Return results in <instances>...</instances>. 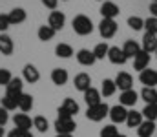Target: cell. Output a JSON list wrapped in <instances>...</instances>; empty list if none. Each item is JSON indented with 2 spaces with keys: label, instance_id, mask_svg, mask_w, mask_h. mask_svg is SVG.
I'll use <instances>...</instances> for the list:
<instances>
[{
  "label": "cell",
  "instance_id": "obj_1",
  "mask_svg": "<svg viewBox=\"0 0 157 137\" xmlns=\"http://www.w3.org/2000/svg\"><path fill=\"white\" fill-rule=\"evenodd\" d=\"M71 28H73V31H75L77 35L86 37V35H91V31H93V22H91V18L86 17V15H77V17H73V20H71Z\"/></svg>",
  "mask_w": 157,
  "mask_h": 137
},
{
  "label": "cell",
  "instance_id": "obj_2",
  "mask_svg": "<svg viewBox=\"0 0 157 137\" xmlns=\"http://www.w3.org/2000/svg\"><path fill=\"white\" fill-rule=\"evenodd\" d=\"M110 115V106L106 102H101V104H95V106H88L86 110V117L93 123H101L104 117Z\"/></svg>",
  "mask_w": 157,
  "mask_h": 137
},
{
  "label": "cell",
  "instance_id": "obj_3",
  "mask_svg": "<svg viewBox=\"0 0 157 137\" xmlns=\"http://www.w3.org/2000/svg\"><path fill=\"white\" fill-rule=\"evenodd\" d=\"M57 113H59V119H73V117L78 113L77 101H73V99H70V97L64 99V102L59 106Z\"/></svg>",
  "mask_w": 157,
  "mask_h": 137
},
{
  "label": "cell",
  "instance_id": "obj_4",
  "mask_svg": "<svg viewBox=\"0 0 157 137\" xmlns=\"http://www.w3.org/2000/svg\"><path fill=\"white\" fill-rule=\"evenodd\" d=\"M99 33L102 39H113L117 33V22L112 18H102L99 24Z\"/></svg>",
  "mask_w": 157,
  "mask_h": 137
},
{
  "label": "cell",
  "instance_id": "obj_5",
  "mask_svg": "<svg viewBox=\"0 0 157 137\" xmlns=\"http://www.w3.org/2000/svg\"><path fill=\"white\" fill-rule=\"evenodd\" d=\"M53 128L57 130V134H73L77 130V123L73 119H59L53 123Z\"/></svg>",
  "mask_w": 157,
  "mask_h": 137
},
{
  "label": "cell",
  "instance_id": "obj_6",
  "mask_svg": "<svg viewBox=\"0 0 157 137\" xmlns=\"http://www.w3.org/2000/svg\"><path fill=\"white\" fill-rule=\"evenodd\" d=\"M112 119V124H121V123H126V117H128V110L122 106V104H115L110 108V115Z\"/></svg>",
  "mask_w": 157,
  "mask_h": 137
},
{
  "label": "cell",
  "instance_id": "obj_7",
  "mask_svg": "<svg viewBox=\"0 0 157 137\" xmlns=\"http://www.w3.org/2000/svg\"><path fill=\"white\" fill-rule=\"evenodd\" d=\"M64 24H66V15L62 13V11H51L49 13V17H48V26L49 28H53L55 31H60L62 28H64Z\"/></svg>",
  "mask_w": 157,
  "mask_h": 137
},
{
  "label": "cell",
  "instance_id": "obj_8",
  "mask_svg": "<svg viewBox=\"0 0 157 137\" xmlns=\"http://www.w3.org/2000/svg\"><path fill=\"white\" fill-rule=\"evenodd\" d=\"M113 81H115L117 90H121V91H126V90H132L133 88V77L128 71H119L117 77Z\"/></svg>",
  "mask_w": 157,
  "mask_h": 137
},
{
  "label": "cell",
  "instance_id": "obj_9",
  "mask_svg": "<svg viewBox=\"0 0 157 137\" xmlns=\"http://www.w3.org/2000/svg\"><path fill=\"white\" fill-rule=\"evenodd\" d=\"M139 82L144 84L146 88H155L157 86V71L152 68H146L139 73Z\"/></svg>",
  "mask_w": 157,
  "mask_h": 137
},
{
  "label": "cell",
  "instance_id": "obj_10",
  "mask_svg": "<svg viewBox=\"0 0 157 137\" xmlns=\"http://www.w3.org/2000/svg\"><path fill=\"white\" fill-rule=\"evenodd\" d=\"M112 64H117V66H122V64H126V60H128V57L124 55V51H122V48H119V46H110V51H108V57H106Z\"/></svg>",
  "mask_w": 157,
  "mask_h": 137
},
{
  "label": "cell",
  "instance_id": "obj_11",
  "mask_svg": "<svg viewBox=\"0 0 157 137\" xmlns=\"http://www.w3.org/2000/svg\"><path fill=\"white\" fill-rule=\"evenodd\" d=\"M141 97H139V93L133 90H126V91H121V95H119V104H122L124 108H128V106H135V102L139 101Z\"/></svg>",
  "mask_w": 157,
  "mask_h": 137
},
{
  "label": "cell",
  "instance_id": "obj_12",
  "mask_svg": "<svg viewBox=\"0 0 157 137\" xmlns=\"http://www.w3.org/2000/svg\"><path fill=\"white\" fill-rule=\"evenodd\" d=\"M24 93V81L18 79V77H13L11 82L6 86V95H11V97H20Z\"/></svg>",
  "mask_w": 157,
  "mask_h": 137
},
{
  "label": "cell",
  "instance_id": "obj_13",
  "mask_svg": "<svg viewBox=\"0 0 157 137\" xmlns=\"http://www.w3.org/2000/svg\"><path fill=\"white\" fill-rule=\"evenodd\" d=\"M13 123H15V128L24 130V132H29L31 126H33V119H31L28 113H17V115L13 117Z\"/></svg>",
  "mask_w": 157,
  "mask_h": 137
},
{
  "label": "cell",
  "instance_id": "obj_14",
  "mask_svg": "<svg viewBox=\"0 0 157 137\" xmlns=\"http://www.w3.org/2000/svg\"><path fill=\"white\" fill-rule=\"evenodd\" d=\"M119 13H121L119 6L115 2H112V0H108V2H104V4L101 6V15H102V18H112V20H115V17H119Z\"/></svg>",
  "mask_w": 157,
  "mask_h": 137
},
{
  "label": "cell",
  "instance_id": "obj_15",
  "mask_svg": "<svg viewBox=\"0 0 157 137\" xmlns=\"http://www.w3.org/2000/svg\"><path fill=\"white\" fill-rule=\"evenodd\" d=\"M73 86H75V90H78V91H84L86 90H90L91 88V77L88 75V73H77L75 75V79H73Z\"/></svg>",
  "mask_w": 157,
  "mask_h": 137
},
{
  "label": "cell",
  "instance_id": "obj_16",
  "mask_svg": "<svg viewBox=\"0 0 157 137\" xmlns=\"http://www.w3.org/2000/svg\"><path fill=\"white\" fill-rule=\"evenodd\" d=\"M141 48L143 51L146 53H155L157 51V35H152V33H144L143 35V40H141Z\"/></svg>",
  "mask_w": 157,
  "mask_h": 137
},
{
  "label": "cell",
  "instance_id": "obj_17",
  "mask_svg": "<svg viewBox=\"0 0 157 137\" xmlns=\"http://www.w3.org/2000/svg\"><path fill=\"white\" fill-rule=\"evenodd\" d=\"M22 73H24V81L29 82V84H35V82L40 81V71L37 70V66H33V64H26Z\"/></svg>",
  "mask_w": 157,
  "mask_h": 137
},
{
  "label": "cell",
  "instance_id": "obj_18",
  "mask_svg": "<svg viewBox=\"0 0 157 137\" xmlns=\"http://www.w3.org/2000/svg\"><path fill=\"white\" fill-rule=\"evenodd\" d=\"M68 79H70V75L64 68H53L51 70V82L55 86H64L68 82Z\"/></svg>",
  "mask_w": 157,
  "mask_h": 137
},
{
  "label": "cell",
  "instance_id": "obj_19",
  "mask_svg": "<svg viewBox=\"0 0 157 137\" xmlns=\"http://www.w3.org/2000/svg\"><path fill=\"white\" fill-rule=\"evenodd\" d=\"M122 51H124V55L128 57V59H135L141 51H143V48H141V44L137 42V40H126L124 42V46H122Z\"/></svg>",
  "mask_w": 157,
  "mask_h": 137
},
{
  "label": "cell",
  "instance_id": "obj_20",
  "mask_svg": "<svg viewBox=\"0 0 157 137\" xmlns=\"http://www.w3.org/2000/svg\"><path fill=\"white\" fill-rule=\"evenodd\" d=\"M77 60L80 66H93L97 62L95 55H93V49H78L77 51Z\"/></svg>",
  "mask_w": 157,
  "mask_h": 137
},
{
  "label": "cell",
  "instance_id": "obj_21",
  "mask_svg": "<svg viewBox=\"0 0 157 137\" xmlns=\"http://www.w3.org/2000/svg\"><path fill=\"white\" fill-rule=\"evenodd\" d=\"M7 17H9V24H11V26H18V24H22V22H26L28 13H26V9H22V7H15V9L9 11Z\"/></svg>",
  "mask_w": 157,
  "mask_h": 137
},
{
  "label": "cell",
  "instance_id": "obj_22",
  "mask_svg": "<svg viewBox=\"0 0 157 137\" xmlns=\"http://www.w3.org/2000/svg\"><path fill=\"white\" fill-rule=\"evenodd\" d=\"M144 117H143V112H137L135 108L133 110H128V117H126V124L128 128H139L143 124Z\"/></svg>",
  "mask_w": 157,
  "mask_h": 137
},
{
  "label": "cell",
  "instance_id": "obj_23",
  "mask_svg": "<svg viewBox=\"0 0 157 137\" xmlns=\"http://www.w3.org/2000/svg\"><path fill=\"white\" fill-rule=\"evenodd\" d=\"M102 95H101V90H97V88H90V90L84 91V102L88 104V106H95V104H101L102 101Z\"/></svg>",
  "mask_w": 157,
  "mask_h": 137
},
{
  "label": "cell",
  "instance_id": "obj_24",
  "mask_svg": "<svg viewBox=\"0 0 157 137\" xmlns=\"http://www.w3.org/2000/svg\"><path fill=\"white\" fill-rule=\"evenodd\" d=\"M148 64H150V53H146V51H141V53L133 59V70L139 71V73H141L143 70H146Z\"/></svg>",
  "mask_w": 157,
  "mask_h": 137
},
{
  "label": "cell",
  "instance_id": "obj_25",
  "mask_svg": "<svg viewBox=\"0 0 157 137\" xmlns=\"http://www.w3.org/2000/svg\"><path fill=\"white\" fill-rule=\"evenodd\" d=\"M15 49V44H13V39L6 33H0V53L2 55H11Z\"/></svg>",
  "mask_w": 157,
  "mask_h": 137
},
{
  "label": "cell",
  "instance_id": "obj_26",
  "mask_svg": "<svg viewBox=\"0 0 157 137\" xmlns=\"http://www.w3.org/2000/svg\"><path fill=\"white\" fill-rule=\"evenodd\" d=\"M139 97L146 102V104H157V90L155 88H143L139 91Z\"/></svg>",
  "mask_w": 157,
  "mask_h": 137
},
{
  "label": "cell",
  "instance_id": "obj_27",
  "mask_svg": "<svg viewBox=\"0 0 157 137\" xmlns=\"http://www.w3.org/2000/svg\"><path fill=\"white\" fill-rule=\"evenodd\" d=\"M154 134H155V123H152V121H143V124L137 128L139 137H152Z\"/></svg>",
  "mask_w": 157,
  "mask_h": 137
},
{
  "label": "cell",
  "instance_id": "obj_28",
  "mask_svg": "<svg viewBox=\"0 0 157 137\" xmlns=\"http://www.w3.org/2000/svg\"><path fill=\"white\" fill-rule=\"evenodd\" d=\"M18 108L22 110V113L29 112V110L33 108V95H31V93H22V95L18 97Z\"/></svg>",
  "mask_w": 157,
  "mask_h": 137
},
{
  "label": "cell",
  "instance_id": "obj_29",
  "mask_svg": "<svg viewBox=\"0 0 157 137\" xmlns=\"http://www.w3.org/2000/svg\"><path fill=\"white\" fill-rule=\"evenodd\" d=\"M0 106H2L4 110H7V112L17 110V108H18V99H17V97H11V95H4V97L0 99Z\"/></svg>",
  "mask_w": 157,
  "mask_h": 137
},
{
  "label": "cell",
  "instance_id": "obj_30",
  "mask_svg": "<svg viewBox=\"0 0 157 137\" xmlns=\"http://www.w3.org/2000/svg\"><path fill=\"white\" fill-rule=\"evenodd\" d=\"M55 29L53 28H49V26H40L39 31H37V35H39V40L42 42H48V40H53V37H55Z\"/></svg>",
  "mask_w": 157,
  "mask_h": 137
},
{
  "label": "cell",
  "instance_id": "obj_31",
  "mask_svg": "<svg viewBox=\"0 0 157 137\" xmlns=\"http://www.w3.org/2000/svg\"><path fill=\"white\" fill-rule=\"evenodd\" d=\"M55 55H57L59 59H70V57L73 55V48L70 44L60 42V44H57V48H55Z\"/></svg>",
  "mask_w": 157,
  "mask_h": 137
},
{
  "label": "cell",
  "instance_id": "obj_32",
  "mask_svg": "<svg viewBox=\"0 0 157 137\" xmlns=\"http://www.w3.org/2000/svg\"><path fill=\"white\" fill-rule=\"evenodd\" d=\"M115 91H117L115 81H112V79H104V81H102V86H101V95H104V97H112Z\"/></svg>",
  "mask_w": 157,
  "mask_h": 137
},
{
  "label": "cell",
  "instance_id": "obj_33",
  "mask_svg": "<svg viewBox=\"0 0 157 137\" xmlns=\"http://www.w3.org/2000/svg\"><path fill=\"white\" fill-rule=\"evenodd\" d=\"M33 128H37V132H40V134H46L49 130V121L44 115H37L33 119Z\"/></svg>",
  "mask_w": 157,
  "mask_h": 137
},
{
  "label": "cell",
  "instance_id": "obj_34",
  "mask_svg": "<svg viewBox=\"0 0 157 137\" xmlns=\"http://www.w3.org/2000/svg\"><path fill=\"white\" fill-rule=\"evenodd\" d=\"M143 117H144V121L155 123L157 121V104H146L143 108Z\"/></svg>",
  "mask_w": 157,
  "mask_h": 137
},
{
  "label": "cell",
  "instance_id": "obj_35",
  "mask_svg": "<svg viewBox=\"0 0 157 137\" xmlns=\"http://www.w3.org/2000/svg\"><path fill=\"white\" fill-rule=\"evenodd\" d=\"M108 51H110V46L106 44V42H101V44H97L95 48H93V55H95V59H97V60H101V59L108 57Z\"/></svg>",
  "mask_w": 157,
  "mask_h": 137
},
{
  "label": "cell",
  "instance_id": "obj_36",
  "mask_svg": "<svg viewBox=\"0 0 157 137\" xmlns=\"http://www.w3.org/2000/svg\"><path fill=\"white\" fill-rule=\"evenodd\" d=\"M128 26H130V29H133V31H141V29L144 28V18L133 15V17L128 18Z\"/></svg>",
  "mask_w": 157,
  "mask_h": 137
},
{
  "label": "cell",
  "instance_id": "obj_37",
  "mask_svg": "<svg viewBox=\"0 0 157 137\" xmlns=\"http://www.w3.org/2000/svg\"><path fill=\"white\" fill-rule=\"evenodd\" d=\"M144 29H146V33L157 35V18L155 17H148V18H144Z\"/></svg>",
  "mask_w": 157,
  "mask_h": 137
},
{
  "label": "cell",
  "instance_id": "obj_38",
  "mask_svg": "<svg viewBox=\"0 0 157 137\" xmlns=\"http://www.w3.org/2000/svg\"><path fill=\"white\" fill-rule=\"evenodd\" d=\"M101 137H119V130L115 124H106L102 130H101Z\"/></svg>",
  "mask_w": 157,
  "mask_h": 137
},
{
  "label": "cell",
  "instance_id": "obj_39",
  "mask_svg": "<svg viewBox=\"0 0 157 137\" xmlns=\"http://www.w3.org/2000/svg\"><path fill=\"white\" fill-rule=\"evenodd\" d=\"M11 79H13L11 71L7 68H0V86H7L11 82Z\"/></svg>",
  "mask_w": 157,
  "mask_h": 137
},
{
  "label": "cell",
  "instance_id": "obj_40",
  "mask_svg": "<svg viewBox=\"0 0 157 137\" xmlns=\"http://www.w3.org/2000/svg\"><path fill=\"white\" fill-rule=\"evenodd\" d=\"M7 137H33V135H31V132H24V130L13 128V130L7 134Z\"/></svg>",
  "mask_w": 157,
  "mask_h": 137
},
{
  "label": "cell",
  "instance_id": "obj_41",
  "mask_svg": "<svg viewBox=\"0 0 157 137\" xmlns=\"http://www.w3.org/2000/svg\"><path fill=\"white\" fill-rule=\"evenodd\" d=\"M9 26H11V24H9V17L0 13V33H4V31L9 28Z\"/></svg>",
  "mask_w": 157,
  "mask_h": 137
},
{
  "label": "cell",
  "instance_id": "obj_42",
  "mask_svg": "<svg viewBox=\"0 0 157 137\" xmlns=\"http://www.w3.org/2000/svg\"><path fill=\"white\" fill-rule=\"evenodd\" d=\"M7 121H9L7 110H4V108L0 106V126H6V124H7Z\"/></svg>",
  "mask_w": 157,
  "mask_h": 137
},
{
  "label": "cell",
  "instance_id": "obj_43",
  "mask_svg": "<svg viewBox=\"0 0 157 137\" xmlns=\"http://www.w3.org/2000/svg\"><path fill=\"white\" fill-rule=\"evenodd\" d=\"M48 9H51V11H55L57 9V6H59V0H40Z\"/></svg>",
  "mask_w": 157,
  "mask_h": 137
},
{
  "label": "cell",
  "instance_id": "obj_44",
  "mask_svg": "<svg viewBox=\"0 0 157 137\" xmlns=\"http://www.w3.org/2000/svg\"><path fill=\"white\" fill-rule=\"evenodd\" d=\"M150 13H152V17H155L157 18V2H152V6H150Z\"/></svg>",
  "mask_w": 157,
  "mask_h": 137
},
{
  "label": "cell",
  "instance_id": "obj_45",
  "mask_svg": "<svg viewBox=\"0 0 157 137\" xmlns=\"http://www.w3.org/2000/svg\"><path fill=\"white\" fill-rule=\"evenodd\" d=\"M57 137H73V134H57Z\"/></svg>",
  "mask_w": 157,
  "mask_h": 137
},
{
  "label": "cell",
  "instance_id": "obj_46",
  "mask_svg": "<svg viewBox=\"0 0 157 137\" xmlns=\"http://www.w3.org/2000/svg\"><path fill=\"white\" fill-rule=\"evenodd\" d=\"M6 134H4V126H0V137H4Z\"/></svg>",
  "mask_w": 157,
  "mask_h": 137
},
{
  "label": "cell",
  "instance_id": "obj_47",
  "mask_svg": "<svg viewBox=\"0 0 157 137\" xmlns=\"http://www.w3.org/2000/svg\"><path fill=\"white\" fill-rule=\"evenodd\" d=\"M119 137H128V135H124V134H119Z\"/></svg>",
  "mask_w": 157,
  "mask_h": 137
},
{
  "label": "cell",
  "instance_id": "obj_48",
  "mask_svg": "<svg viewBox=\"0 0 157 137\" xmlns=\"http://www.w3.org/2000/svg\"><path fill=\"white\" fill-rule=\"evenodd\" d=\"M99 2H102V4H104V2H108V0H99Z\"/></svg>",
  "mask_w": 157,
  "mask_h": 137
},
{
  "label": "cell",
  "instance_id": "obj_49",
  "mask_svg": "<svg viewBox=\"0 0 157 137\" xmlns=\"http://www.w3.org/2000/svg\"><path fill=\"white\" fill-rule=\"evenodd\" d=\"M154 2H157V0H154Z\"/></svg>",
  "mask_w": 157,
  "mask_h": 137
},
{
  "label": "cell",
  "instance_id": "obj_50",
  "mask_svg": "<svg viewBox=\"0 0 157 137\" xmlns=\"http://www.w3.org/2000/svg\"><path fill=\"white\" fill-rule=\"evenodd\" d=\"M155 55H157V51H155Z\"/></svg>",
  "mask_w": 157,
  "mask_h": 137
},
{
  "label": "cell",
  "instance_id": "obj_51",
  "mask_svg": "<svg viewBox=\"0 0 157 137\" xmlns=\"http://www.w3.org/2000/svg\"><path fill=\"white\" fill-rule=\"evenodd\" d=\"M64 2H66V0H64Z\"/></svg>",
  "mask_w": 157,
  "mask_h": 137
}]
</instances>
